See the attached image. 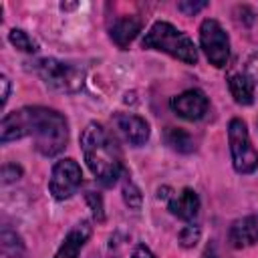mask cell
<instances>
[{"label":"cell","mask_w":258,"mask_h":258,"mask_svg":"<svg viewBox=\"0 0 258 258\" xmlns=\"http://www.w3.org/2000/svg\"><path fill=\"white\" fill-rule=\"evenodd\" d=\"M32 135L36 151L50 157L64 149L69 141L67 119L46 107H22L18 111L8 113L0 125V139L8 143L12 139H20Z\"/></svg>","instance_id":"1"},{"label":"cell","mask_w":258,"mask_h":258,"mask_svg":"<svg viewBox=\"0 0 258 258\" xmlns=\"http://www.w3.org/2000/svg\"><path fill=\"white\" fill-rule=\"evenodd\" d=\"M81 149L85 161L93 175L105 183L113 185L121 175V153L111 137V133L101 123H89L81 133Z\"/></svg>","instance_id":"2"},{"label":"cell","mask_w":258,"mask_h":258,"mask_svg":"<svg viewBox=\"0 0 258 258\" xmlns=\"http://www.w3.org/2000/svg\"><path fill=\"white\" fill-rule=\"evenodd\" d=\"M145 48H153V50H163L167 54H171L177 60H183L187 64H196L198 62V50L194 46V40L177 30L173 24L169 22H155L147 34L143 36L141 42Z\"/></svg>","instance_id":"3"},{"label":"cell","mask_w":258,"mask_h":258,"mask_svg":"<svg viewBox=\"0 0 258 258\" xmlns=\"http://www.w3.org/2000/svg\"><path fill=\"white\" fill-rule=\"evenodd\" d=\"M34 71L44 81L46 87L60 93H75L85 83V71L81 67L56 58H40Z\"/></svg>","instance_id":"4"},{"label":"cell","mask_w":258,"mask_h":258,"mask_svg":"<svg viewBox=\"0 0 258 258\" xmlns=\"http://www.w3.org/2000/svg\"><path fill=\"white\" fill-rule=\"evenodd\" d=\"M228 141L232 163L238 173H252L258 167V151L252 147L246 123L242 119H232L228 125Z\"/></svg>","instance_id":"5"},{"label":"cell","mask_w":258,"mask_h":258,"mask_svg":"<svg viewBox=\"0 0 258 258\" xmlns=\"http://www.w3.org/2000/svg\"><path fill=\"white\" fill-rule=\"evenodd\" d=\"M200 44L208 56V60L222 69L228 64L230 60V40L228 34L224 32V28L220 26L218 20L214 18H206L200 26Z\"/></svg>","instance_id":"6"},{"label":"cell","mask_w":258,"mask_h":258,"mask_svg":"<svg viewBox=\"0 0 258 258\" xmlns=\"http://www.w3.org/2000/svg\"><path fill=\"white\" fill-rule=\"evenodd\" d=\"M81 181H83L81 165L69 157V159H60L54 163L50 181H48V189H50L52 198L67 200L81 187Z\"/></svg>","instance_id":"7"},{"label":"cell","mask_w":258,"mask_h":258,"mask_svg":"<svg viewBox=\"0 0 258 258\" xmlns=\"http://www.w3.org/2000/svg\"><path fill=\"white\" fill-rule=\"evenodd\" d=\"M208 105H210L208 103V97L202 91H198V89L183 91V93H179L177 97L171 99V109L179 117H183L187 121L202 119L206 115V111H208Z\"/></svg>","instance_id":"8"},{"label":"cell","mask_w":258,"mask_h":258,"mask_svg":"<svg viewBox=\"0 0 258 258\" xmlns=\"http://www.w3.org/2000/svg\"><path fill=\"white\" fill-rule=\"evenodd\" d=\"M115 125L121 131V135L135 147L143 145L149 139V125L145 119L131 115V113H119L115 115Z\"/></svg>","instance_id":"9"},{"label":"cell","mask_w":258,"mask_h":258,"mask_svg":"<svg viewBox=\"0 0 258 258\" xmlns=\"http://www.w3.org/2000/svg\"><path fill=\"white\" fill-rule=\"evenodd\" d=\"M91 224L89 222H79V224H75L73 228H71V232L64 236V240H62V244H60V248L56 250V254H54V258H79V252H81V248L85 246V242L89 240V236H91Z\"/></svg>","instance_id":"10"},{"label":"cell","mask_w":258,"mask_h":258,"mask_svg":"<svg viewBox=\"0 0 258 258\" xmlns=\"http://www.w3.org/2000/svg\"><path fill=\"white\" fill-rule=\"evenodd\" d=\"M228 238H230V244L234 248H248V246L256 244L258 242V220L252 216L236 220L230 226Z\"/></svg>","instance_id":"11"},{"label":"cell","mask_w":258,"mask_h":258,"mask_svg":"<svg viewBox=\"0 0 258 258\" xmlns=\"http://www.w3.org/2000/svg\"><path fill=\"white\" fill-rule=\"evenodd\" d=\"M169 210L173 216L181 218V220H194L200 212V198L194 189L185 187L181 189L177 196H171L169 200Z\"/></svg>","instance_id":"12"},{"label":"cell","mask_w":258,"mask_h":258,"mask_svg":"<svg viewBox=\"0 0 258 258\" xmlns=\"http://www.w3.org/2000/svg\"><path fill=\"white\" fill-rule=\"evenodd\" d=\"M139 30H141V20L137 16H121L111 26V38L115 40L117 46L125 48L137 36Z\"/></svg>","instance_id":"13"},{"label":"cell","mask_w":258,"mask_h":258,"mask_svg":"<svg viewBox=\"0 0 258 258\" xmlns=\"http://www.w3.org/2000/svg\"><path fill=\"white\" fill-rule=\"evenodd\" d=\"M228 85H230V93L238 105H250L254 101V83L248 75L236 73L228 79Z\"/></svg>","instance_id":"14"},{"label":"cell","mask_w":258,"mask_h":258,"mask_svg":"<svg viewBox=\"0 0 258 258\" xmlns=\"http://www.w3.org/2000/svg\"><path fill=\"white\" fill-rule=\"evenodd\" d=\"M165 143L171 149L179 151V153H189L194 149L191 135L185 129H179V127H167V131H165Z\"/></svg>","instance_id":"15"},{"label":"cell","mask_w":258,"mask_h":258,"mask_svg":"<svg viewBox=\"0 0 258 258\" xmlns=\"http://www.w3.org/2000/svg\"><path fill=\"white\" fill-rule=\"evenodd\" d=\"M8 38H10V42L18 48V50H22V52H36V42L24 32V30H20V28H12L10 30V34H8Z\"/></svg>","instance_id":"16"},{"label":"cell","mask_w":258,"mask_h":258,"mask_svg":"<svg viewBox=\"0 0 258 258\" xmlns=\"http://www.w3.org/2000/svg\"><path fill=\"white\" fill-rule=\"evenodd\" d=\"M123 198H125V204L129 206V208H139L141 206V194H139V189L131 183V181H127L125 185H123Z\"/></svg>","instance_id":"17"},{"label":"cell","mask_w":258,"mask_h":258,"mask_svg":"<svg viewBox=\"0 0 258 258\" xmlns=\"http://www.w3.org/2000/svg\"><path fill=\"white\" fill-rule=\"evenodd\" d=\"M198 238H200V228H198V226H185V228L181 230V234H179V242H181V246H185V248L196 246Z\"/></svg>","instance_id":"18"},{"label":"cell","mask_w":258,"mask_h":258,"mask_svg":"<svg viewBox=\"0 0 258 258\" xmlns=\"http://www.w3.org/2000/svg\"><path fill=\"white\" fill-rule=\"evenodd\" d=\"M87 202L91 204V210H93V216L101 222L103 218H105V214H103V202H101V198L97 196V194H93V191H89L87 194Z\"/></svg>","instance_id":"19"},{"label":"cell","mask_w":258,"mask_h":258,"mask_svg":"<svg viewBox=\"0 0 258 258\" xmlns=\"http://www.w3.org/2000/svg\"><path fill=\"white\" fill-rule=\"evenodd\" d=\"M20 175H22V169H20L16 163H8V165H4V169H2V177H4V183H10V181L18 179Z\"/></svg>","instance_id":"20"},{"label":"cell","mask_w":258,"mask_h":258,"mask_svg":"<svg viewBox=\"0 0 258 258\" xmlns=\"http://www.w3.org/2000/svg\"><path fill=\"white\" fill-rule=\"evenodd\" d=\"M208 4L206 2H179L177 4V8L181 10V12H185V14H196V12H200L202 8H206Z\"/></svg>","instance_id":"21"},{"label":"cell","mask_w":258,"mask_h":258,"mask_svg":"<svg viewBox=\"0 0 258 258\" xmlns=\"http://www.w3.org/2000/svg\"><path fill=\"white\" fill-rule=\"evenodd\" d=\"M246 71H248V77L258 83V52L250 56V60H248V64H246Z\"/></svg>","instance_id":"22"},{"label":"cell","mask_w":258,"mask_h":258,"mask_svg":"<svg viewBox=\"0 0 258 258\" xmlns=\"http://www.w3.org/2000/svg\"><path fill=\"white\" fill-rule=\"evenodd\" d=\"M131 258H155V256L151 254V250H149L147 246H143V244H141V246H137V248H135V252H133V256H131Z\"/></svg>","instance_id":"23"},{"label":"cell","mask_w":258,"mask_h":258,"mask_svg":"<svg viewBox=\"0 0 258 258\" xmlns=\"http://www.w3.org/2000/svg\"><path fill=\"white\" fill-rule=\"evenodd\" d=\"M0 85H2V105H6V101H8V93H10V83H8V79L2 75L0 77Z\"/></svg>","instance_id":"24"},{"label":"cell","mask_w":258,"mask_h":258,"mask_svg":"<svg viewBox=\"0 0 258 258\" xmlns=\"http://www.w3.org/2000/svg\"><path fill=\"white\" fill-rule=\"evenodd\" d=\"M202 258H220L218 254H216V250H214V246H208L206 250H204V256Z\"/></svg>","instance_id":"25"}]
</instances>
